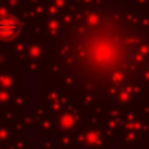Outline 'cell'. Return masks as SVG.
Segmentation results:
<instances>
[{"label": "cell", "instance_id": "1", "mask_svg": "<svg viewBox=\"0 0 149 149\" xmlns=\"http://www.w3.org/2000/svg\"><path fill=\"white\" fill-rule=\"evenodd\" d=\"M19 23L13 18H0V37L2 39H14L19 35Z\"/></svg>", "mask_w": 149, "mask_h": 149}]
</instances>
